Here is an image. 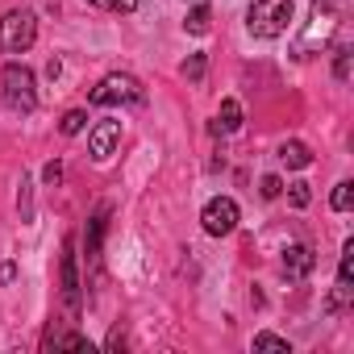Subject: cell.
Returning <instances> with one entry per match:
<instances>
[{
    "instance_id": "16",
    "label": "cell",
    "mask_w": 354,
    "mask_h": 354,
    "mask_svg": "<svg viewBox=\"0 0 354 354\" xmlns=\"http://www.w3.org/2000/svg\"><path fill=\"white\" fill-rule=\"evenodd\" d=\"M88 5H100V9H113V13H133L138 0H88Z\"/></svg>"
},
{
    "instance_id": "13",
    "label": "cell",
    "mask_w": 354,
    "mask_h": 354,
    "mask_svg": "<svg viewBox=\"0 0 354 354\" xmlns=\"http://www.w3.org/2000/svg\"><path fill=\"white\" fill-rule=\"evenodd\" d=\"M84 125H88V113H84V109H71V113H67V117L59 121V129H63L67 138H71V133H80Z\"/></svg>"
},
{
    "instance_id": "15",
    "label": "cell",
    "mask_w": 354,
    "mask_h": 354,
    "mask_svg": "<svg viewBox=\"0 0 354 354\" xmlns=\"http://www.w3.org/2000/svg\"><path fill=\"white\" fill-rule=\"evenodd\" d=\"M254 350H283V354H288L292 346H288V337H275V333H259V337H254Z\"/></svg>"
},
{
    "instance_id": "7",
    "label": "cell",
    "mask_w": 354,
    "mask_h": 354,
    "mask_svg": "<svg viewBox=\"0 0 354 354\" xmlns=\"http://www.w3.org/2000/svg\"><path fill=\"white\" fill-rule=\"evenodd\" d=\"M121 142V121H100L96 129H92V158L96 162H104V158H113V146Z\"/></svg>"
},
{
    "instance_id": "18",
    "label": "cell",
    "mask_w": 354,
    "mask_h": 354,
    "mask_svg": "<svg viewBox=\"0 0 354 354\" xmlns=\"http://www.w3.org/2000/svg\"><path fill=\"white\" fill-rule=\"evenodd\" d=\"M279 188H283V184L275 180V175H263V184H259V192H263L267 201H275V196H279Z\"/></svg>"
},
{
    "instance_id": "21",
    "label": "cell",
    "mask_w": 354,
    "mask_h": 354,
    "mask_svg": "<svg viewBox=\"0 0 354 354\" xmlns=\"http://www.w3.org/2000/svg\"><path fill=\"white\" fill-rule=\"evenodd\" d=\"M59 175H63V167H59V162H50V167H46V184H59Z\"/></svg>"
},
{
    "instance_id": "14",
    "label": "cell",
    "mask_w": 354,
    "mask_h": 354,
    "mask_svg": "<svg viewBox=\"0 0 354 354\" xmlns=\"http://www.w3.org/2000/svg\"><path fill=\"white\" fill-rule=\"evenodd\" d=\"M350 205H354V184H350V180H342V184H337V192H333V209H337V213H346Z\"/></svg>"
},
{
    "instance_id": "11",
    "label": "cell",
    "mask_w": 354,
    "mask_h": 354,
    "mask_svg": "<svg viewBox=\"0 0 354 354\" xmlns=\"http://www.w3.org/2000/svg\"><path fill=\"white\" fill-rule=\"evenodd\" d=\"M279 158H283V167H308L313 162V154H308L304 142H283L279 146Z\"/></svg>"
},
{
    "instance_id": "5",
    "label": "cell",
    "mask_w": 354,
    "mask_h": 354,
    "mask_svg": "<svg viewBox=\"0 0 354 354\" xmlns=\"http://www.w3.org/2000/svg\"><path fill=\"white\" fill-rule=\"evenodd\" d=\"M205 234H213V238H225V234H234V225H238V205L230 201V196H217V201H209L205 205Z\"/></svg>"
},
{
    "instance_id": "20",
    "label": "cell",
    "mask_w": 354,
    "mask_h": 354,
    "mask_svg": "<svg viewBox=\"0 0 354 354\" xmlns=\"http://www.w3.org/2000/svg\"><path fill=\"white\" fill-rule=\"evenodd\" d=\"M333 71H337V80H346V75H350V50H342V55H337V67H333Z\"/></svg>"
},
{
    "instance_id": "12",
    "label": "cell",
    "mask_w": 354,
    "mask_h": 354,
    "mask_svg": "<svg viewBox=\"0 0 354 354\" xmlns=\"http://www.w3.org/2000/svg\"><path fill=\"white\" fill-rule=\"evenodd\" d=\"M184 26H188V34H209V26H213V9H209V5H196V9L188 13Z\"/></svg>"
},
{
    "instance_id": "2",
    "label": "cell",
    "mask_w": 354,
    "mask_h": 354,
    "mask_svg": "<svg viewBox=\"0 0 354 354\" xmlns=\"http://www.w3.org/2000/svg\"><path fill=\"white\" fill-rule=\"evenodd\" d=\"M288 21H292V0H254L246 13V26L254 38H279Z\"/></svg>"
},
{
    "instance_id": "1",
    "label": "cell",
    "mask_w": 354,
    "mask_h": 354,
    "mask_svg": "<svg viewBox=\"0 0 354 354\" xmlns=\"http://www.w3.org/2000/svg\"><path fill=\"white\" fill-rule=\"evenodd\" d=\"M0 84H5V109L9 113H34L38 84H34V71L26 63H9L5 71H0Z\"/></svg>"
},
{
    "instance_id": "8",
    "label": "cell",
    "mask_w": 354,
    "mask_h": 354,
    "mask_svg": "<svg viewBox=\"0 0 354 354\" xmlns=\"http://www.w3.org/2000/svg\"><path fill=\"white\" fill-rule=\"evenodd\" d=\"M313 267H317V254H313L304 242H296V246L283 250V275H288V279H304Z\"/></svg>"
},
{
    "instance_id": "3",
    "label": "cell",
    "mask_w": 354,
    "mask_h": 354,
    "mask_svg": "<svg viewBox=\"0 0 354 354\" xmlns=\"http://www.w3.org/2000/svg\"><path fill=\"white\" fill-rule=\"evenodd\" d=\"M34 38H38V21L26 9H13L5 21H0V50L5 55H26L34 46Z\"/></svg>"
},
{
    "instance_id": "19",
    "label": "cell",
    "mask_w": 354,
    "mask_h": 354,
    "mask_svg": "<svg viewBox=\"0 0 354 354\" xmlns=\"http://www.w3.org/2000/svg\"><path fill=\"white\" fill-rule=\"evenodd\" d=\"M308 201H313V192H308V184H292V205H296V209H304Z\"/></svg>"
},
{
    "instance_id": "9",
    "label": "cell",
    "mask_w": 354,
    "mask_h": 354,
    "mask_svg": "<svg viewBox=\"0 0 354 354\" xmlns=\"http://www.w3.org/2000/svg\"><path fill=\"white\" fill-rule=\"evenodd\" d=\"M238 129H242V104L230 96V100H221V113L213 121V133H238Z\"/></svg>"
},
{
    "instance_id": "17",
    "label": "cell",
    "mask_w": 354,
    "mask_h": 354,
    "mask_svg": "<svg viewBox=\"0 0 354 354\" xmlns=\"http://www.w3.org/2000/svg\"><path fill=\"white\" fill-rule=\"evenodd\" d=\"M184 75H188L192 84H201V75H205V55H192V59L184 63Z\"/></svg>"
},
{
    "instance_id": "4",
    "label": "cell",
    "mask_w": 354,
    "mask_h": 354,
    "mask_svg": "<svg viewBox=\"0 0 354 354\" xmlns=\"http://www.w3.org/2000/svg\"><path fill=\"white\" fill-rule=\"evenodd\" d=\"M88 100L92 104H142L146 92H142V84L133 75H104L100 88H92Z\"/></svg>"
},
{
    "instance_id": "10",
    "label": "cell",
    "mask_w": 354,
    "mask_h": 354,
    "mask_svg": "<svg viewBox=\"0 0 354 354\" xmlns=\"http://www.w3.org/2000/svg\"><path fill=\"white\" fill-rule=\"evenodd\" d=\"M104 221H109V205H100L92 213V225H88V259H100V238H104Z\"/></svg>"
},
{
    "instance_id": "6",
    "label": "cell",
    "mask_w": 354,
    "mask_h": 354,
    "mask_svg": "<svg viewBox=\"0 0 354 354\" xmlns=\"http://www.w3.org/2000/svg\"><path fill=\"white\" fill-rule=\"evenodd\" d=\"M63 300L71 308V317L80 313V271H75V242H63Z\"/></svg>"
}]
</instances>
